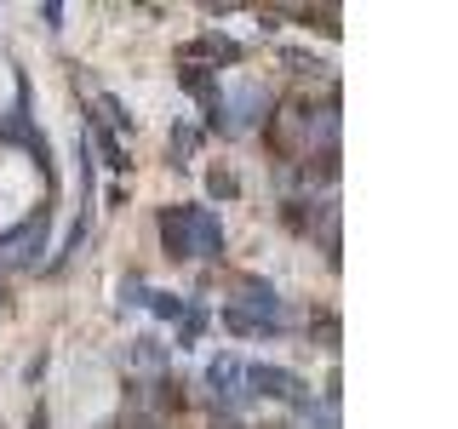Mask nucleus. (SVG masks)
Masks as SVG:
<instances>
[{
	"mask_svg": "<svg viewBox=\"0 0 458 429\" xmlns=\"http://www.w3.org/2000/svg\"><path fill=\"white\" fill-rule=\"evenodd\" d=\"M286 321V304H281V292L269 281H258V275H247L235 286V298H229V309H224V326L235 338H269L276 326Z\"/></svg>",
	"mask_w": 458,
	"mask_h": 429,
	"instance_id": "nucleus-1",
	"label": "nucleus"
},
{
	"mask_svg": "<svg viewBox=\"0 0 458 429\" xmlns=\"http://www.w3.org/2000/svg\"><path fill=\"white\" fill-rule=\"evenodd\" d=\"M161 240L172 257H218L224 229L207 206H172V212H161Z\"/></svg>",
	"mask_w": 458,
	"mask_h": 429,
	"instance_id": "nucleus-2",
	"label": "nucleus"
},
{
	"mask_svg": "<svg viewBox=\"0 0 458 429\" xmlns=\"http://www.w3.org/2000/svg\"><path fill=\"white\" fill-rule=\"evenodd\" d=\"M121 292H126V304H138V309H149V315H161V321H172V326H178L183 338H195V332H200V309L190 304V298L149 292V286H132V281H126Z\"/></svg>",
	"mask_w": 458,
	"mask_h": 429,
	"instance_id": "nucleus-3",
	"label": "nucleus"
},
{
	"mask_svg": "<svg viewBox=\"0 0 458 429\" xmlns=\"http://www.w3.org/2000/svg\"><path fill=\"white\" fill-rule=\"evenodd\" d=\"M207 383H212V395L229 400V407H247V361L241 355H218V361L207 366Z\"/></svg>",
	"mask_w": 458,
	"mask_h": 429,
	"instance_id": "nucleus-4",
	"label": "nucleus"
},
{
	"mask_svg": "<svg viewBox=\"0 0 458 429\" xmlns=\"http://www.w3.org/2000/svg\"><path fill=\"white\" fill-rule=\"evenodd\" d=\"M247 395H276V400H304V383L286 366H252L247 361Z\"/></svg>",
	"mask_w": 458,
	"mask_h": 429,
	"instance_id": "nucleus-5",
	"label": "nucleus"
},
{
	"mask_svg": "<svg viewBox=\"0 0 458 429\" xmlns=\"http://www.w3.org/2000/svg\"><path fill=\"white\" fill-rule=\"evenodd\" d=\"M218 109H224V114H218L224 132H252L258 109H264V92H258V86H235V97H224Z\"/></svg>",
	"mask_w": 458,
	"mask_h": 429,
	"instance_id": "nucleus-6",
	"label": "nucleus"
},
{
	"mask_svg": "<svg viewBox=\"0 0 458 429\" xmlns=\"http://www.w3.org/2000/svg\"><path fill=\"white\" fill-rule=\"evenodd\" d=\"M310 424H315V429H338V407H333V400H327V407H315Z\"/></svg>",
	"mask_w": 458,
	"mask_h": 429,
	"instance_id": "nucleus-7",
	"label": "nucleus"
}]
</instances>
